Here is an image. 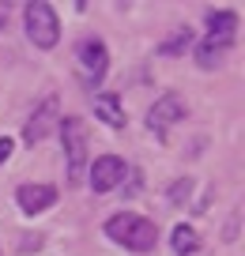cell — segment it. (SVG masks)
I'll return each instance as SVG.
<instances>
[{"instance_id":"cell-9","label":"cell","mask_w":245,"mask_h":256,"mask_svg":"<svg viewBox=\"0 0 245 256\" xmlns=\"http://www.w3.org/2000/svg\"><path fill=\"white\" fill-rule=\"evenodd\" d=\"M230 46H234V38H215V34H207L196 46V64L200 68H219L222 56L230 53Z\"/></svg>"},{"instance_id":"cell-6","label":"cell","mask_w":245,"mask_h":256,"mask_svg":"<svg viewBox=\"0 0 245 256\" xmlns=\"http://www.w3.org/2000/svg\"><path fill=\"white\" fill-rule=\"evenodd\" d=\"M181 117H185V102H181L177 94H162V98L147 110V128H151V132H158V136H166V132H170Z\"/></svg>"},{"instance_id":"cell-12","label":"cell","mask_w":245,"mask_h":256,"mask_svg":"<svg viewBox=\"0 0 245 256\" xmlns=\"http://www.w3.org/2000/svg\"><path fill=\"white\" fill-rule=\"evenodd\" d=\"M170 245H174V252L177 256H192V252H200V238H196V230L192 226H174V234H170Z\"/></svg>"},{"instance_id":"cell-5","label":"cell","mask_w":245,"mask_h":256,"mask_svg":"<svg viewBox=\"0 0 245 256\" xmlns=\"http://www.w3.org/2000/svg\"><path fill=\"white\" fill-rule=\"evenodd\" d=\"M61 124V102L57 98H46V102L38 106V110L31 113V120H27V128H23V144H42V140L53 132V128Z\"/></svg>"},{"instance_id":"cell-15","label":"cell","mask_w":245,"mask_h":256,"mask_svg":"<svg viewBox=\"0 0 245 256\" xmlns=\"http://www.w3.org/2000/svg\"><path fill=\"white\" fill-rule=\"evenodd\" d=\"M12 147H16V144H12V140H8V136L0 140V166H4V162H8V158H12Z\"/></svg>"},{"instance_id":"cell-3","label":"cell","mask_w":245,"mask_h":256,"mask_svg":"<svg viewBox=\"0 0 245 256\" xmlns=\"http://www.w3.org/2000/svg\"><path fill=\"white\" fill-rule=\"evenodd\" d=\"M27 19V38L34 42L38 49H53L61 42V19H57V8L46 4V0H31L23 8Z\"/></svg>"},{"instance_id":"cell-13","label":"cell","mask_w":245,"mask_h":256,"mask_svg":"<svg viewBox=\"0 0 245 256\" xmlns=\"http://www.w3.org/2000/svg\"><path fill=\"white\" fill-rule=\"evenodd\" d=\"M189 42H192L189 26H177V30L170 34L162 46H158V56H177V53H185V49H189Z\"/></svg>"},{"instance_id":"cell-11","label":"cell","mask_w":245,"mask_h":256,"mask_svg":"<svg viewBox=\"0 0 245 256\" xmlns=\"http://www.w3.org/2000/svg\"><path fill=\"white\" fill-rule=\"evenodd\" d=\"M207 34H215V38H234L237 34V12H207Z\"/></svg>"},{"instance_id":"cell-7","label":"cell","mask_w":245,"mask_h":256,"mask_svg":"<svg viewBox=\"0 0 245 256\" xmlns=\"http://www.w3.org/2000/svg\"><path fill=\"white\" fill-rule=\"evenodd\" d=\"M121 181H125V162L117 154H102L91 162V188L95 192H113Z\"/></svg>"},{"instance_id":"cell-17","label":"cell","mask_w":245,"mask_h":256,"mask_svg":"<svg viewBox=\"0 0 245 256\" xmlns=\"http://www.w3.org/2000/svg\"><path fill=\"white\" fill-rule=\"evenodd\" d=\"M8 12H12L8 4H0V23H8Z\"/></svg>"},{"instance_id":"cell-8","label":"cell","mask_w":245,"mask_h":256,"mask_svg":"<svg viewBox=\"0 0 245 256\" xmlns=\"http://www.w3.org/2000/svg\"><path fill=\"white\" fill-rule=\"evenodd\" d=\"M16 200H19L23 215H42V211H49L57 204V188L53 184H19Z\"/></svg>"},{"instance_id":"cell-10","label":"cell","mask_w":245,"mask_h":256,"mask_svg":"<svg viewBox=\"0 0 245 256\" xmlns=\"http://www.w3.org/2000/svg\"><path fill=\"white\" fill-rule=\"evenodd\" d=\"M95 113H98L110 128H125V110H121L117 94H95Z\"/></svg>"},{"instance_id":"cell-2","label":"cell","mask_w":245,"mask_h":256,"mask_svg":"<svg viewBox=\"0 0 245 256\" xmlns=\"http://www.w3.org/2000/svg\"><path fill=\"white\" fill-rule=\"evenodd\" d=\"M61 144H64V162H68V184L83 181L87 170V128L79 117H61Z\"/></svg>"},{"instance_id":"cell-16","label":"cell","mask_w":245,"mask_h":256,"mask_svg":"<svg viewBox=\"0 0 245 256\" xmlns=\"http://www.w3.org/2000/svg\"><path fill=\"white\" fill-rule=\"evenodd\" d=\"M234 234H237V215L226 222V241H234Z\"/></svg>"},{"instance_id":"cell-1","label":"cell","mask_w":245,"mask_h":256,"mask_svg":"<svg viewBox=\"0 0 245 256\" xmlns=\"http://www.w3.org/2000/svg\"><path fill=\"white\" fill-rule=\"evenodd\" d=\"M106 238H113L117 245L132 248V252H151L158 241V230L151 218L136 215V211H121V215L106 218Z\"/></svg>"},{"instance_id":"cell-4","label":"cell","mask_w":245,"mask_h":256,"mask_svg":"<svg viewBox=\"0 0 245 256\" xmlns=\"http://www.w3.org/2000/svg\"><path fill=\"white\" fill-rule=\"evenodd\" d=\"M76 60H79V76L87 87H98L106 80V68H110V49L102 38H83L76 46Z\"/></svg>"},{"instance_id":"cell-14","label":"cell","mask_w":245,"mask_h":256,"mask_svg":"<svg viewBox=\"0 0 245 256\" xmlns=\"http://www.w3.org/2000/svg\"><path fill=\"white\" fill-rule=\"evenodd\" d=\"M189 196H192V177H181L170 188V204H189Z\"/></svg>"}]
</instances>
